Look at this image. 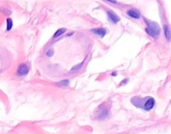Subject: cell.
I'll return each instance as SVG.
<instances>
[{"label": "cell", "instance_id": "1", "mask_svg": "<svg viewBox=\"0 0 171 134\" xmlns=\"http://www.w3.org/2000/svg\"><path fill=\"white\" fill-rule=\"evenodd\" d=\"M132 103L136 107L142 108L147 111L152 109L155 104V100L151 97L143 98L136 97L132 99Z\"/></svg>", "mask_w": 171, "mask_h": 134}, {"label": "cell", "instance_id": "2", "mask_svg": "<svg viewBox=\"0 0 171 134\" xmlns=\"http://www.w3.org/2000/svg\"><path fill=\"white\" fill-rule=\"evenodd\" d=\"M147 27L146 28V32L148 34L151 36H158L160 34L161 29L159 25L155 22L147 21Z\"/></svg>", "mask_w": 171, "mask_h": 134}, {"label": "cell", "instance_id": "3", "mask_svg": "<svg viewBox=\"0 0 171 134\" xmlns=\"http://www.w3.org/2000/svg\"><path fill=\"white\" fill-rule=\"evenodd\" d=\"M29 71V68L26 64H21L18 68L17 74L19 76L23 77L28 74Z\"/></svg>", "mask_w": 171, "mask_h": 134}, {"label": "cell", "instance_id": "4", "mask_svg": "<svg viewBox=\"0 0 171 134\" xmlns=\"http://www.w3.org/2000/svg\"><path fill=\"white\" fill-rule=\"evenodd\" d=\"M107 14L109 19L114 24H116L120 21V17L112 11L110 10L107 11Z\"/></svg>", "mask_w": 171, "mask_h": 134}, {"label": "cell", "instance_id": "5", "mask_svg": "<svg viewBox=\"0 0 171 134\" xmlns=\"http://www.w3.org/2000/svg\"><path fill=\"white\" fill-rule=\"evenodd\" d=\"M128 15L134 19H138L140 17V13L137 9H131L127 12Z\"/></svg>", "mask_w": 171, "mask_h": 134}, {"label": "cell", "instance_id": "6", "mask_svg": "<svg viewBox=\"0 0 171 134\" xmlns=\"http://www.w3.org/2000/svg\"><path fill=\"white\" fill-rule=\"evenodd\" d=\"M92 32L101 37H104L106 34V30L103 28H99L91 30Z\"/></svg>", "mask_w": 171, "mask_h": 134}, {"label": "cell", "instance_id": "7", "mask_svg": "<svg viewBox=\"0 0 171 134\" xmlns=\"http://www.w3.org/2000/svg\"><path fill=\"white\" fill-rule=\"evenodd\" d=\"M164 29L166 38L168 40L170 41L171 39V33L169 27L168 25H164Z\"/></svg>", "mask_w": 171, "mask_h": 134}, {"label": "cell", "instance_id": "8", "mask_svg": "<svg viewBox=\"0 0 171 134\" xmlns=\"http://www.w3.org/2000/svg\"><path fill=\"white\" fill-rule=\"evenodd\" d=\"M13 26V20L9 18H7V30L10 31L12 28Z\"/></svg>", "mask_w": 171, "mask_h": 134}, {"label": "cell", "instance_id": "9", "mask_svg": "<svg viewBox=\"0 0 171 134\" xmlns=\"http://www.w3.org/2000/svg\"><path fill=\"white\" fill-rule=\"evenodd\" d=\"M66 31V29L65 28H61V29H59L58 30L56 31L54 37H57L60 36H61V35L64 34Z\"/></svg>", "mask_w": 171, "mask_h": 134}, {"label": "cell", "instance_id": "10", "mask_svg": "<svg viewBox=\"0 0 171 134\" xmlns=\"http://www.w3.org/2000/svg\"><path fill=\"white\" fill-rule=\"evenodd\" d=\"M60 84L63 85V86H66L69 84V81L65 80V81H62L60 83Z\"/></svg>", "mask_w": 171, "mask_h": 134}, {"label": "cell", "instance_id": "11", "mask_svg": "<svg viewBox=\"0 0 171 134\" xmlns=\"http://www.w3.org/2000/svg\"><path fill=\"white\" fill-rule=\"evenodd\" d=\"M54 54V51L53 49H50L47 52V55L49 57H51L52 56H53Z\"/></svg>", "mask_w": 171, "mask_h": 134}, {"label": "cell", "instance_id": "12", "mask_svg": "<svg viewBox=\"0 0 171 134\" xmlns=\"http://www.w3.org/2000/svg\"><path fill=\"white\" fill-rule=\"evenodd\" d=\"M106 1L110 2V3H112L113 4H116V3H117V1H116V0H106Z\"/></svg>", "mask_w": 171, "mask_h": 134}]
</instances>
